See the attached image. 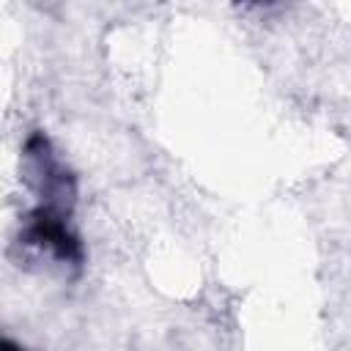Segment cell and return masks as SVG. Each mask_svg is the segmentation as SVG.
<instances>
[{
	"instance_id": "6da1fadb",
	"label": "cell",
	"mask_w": 351,
	"mask_h": 351,
	"mask_svg": "<svg viewBox=\"0 0 351 351\" xmlns=\"http://www.w3.org/2000/svg\"><path fill=\"white\" fill-rule=\"evenodd\" d=\"M69 211L71 208H60L49 203H38L36 208H30L22 225V244L41 255L55 258L58 263L80 266L85 252L80 236L69 225Z\"/></svg>"
},
{
	"instance_id": "7a4b0ae2",
	"label": "cell",
	"mask_w": 351,
	"mask_h": 351,
	"mask_svg": "<svg viewBox=\"0 0 351 351\" xmlns=\"http://www.w3.org/2000/svg\"><path fill=\"white\" fill-rule=\"evenodd\" d=\"M0 351H25L22 346H16L11 337H3V343H0Z\"/></svg>"
}]
</instances>
